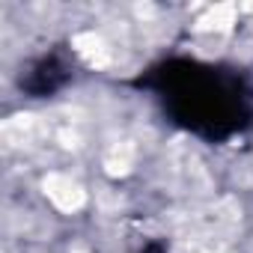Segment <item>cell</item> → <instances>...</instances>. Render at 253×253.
<instances>
[{"label":"cell","instance_id":"2","mask_svg":"<svg viewBox=\"0 0 253 253\" xmlns=\"http://www.w3.org/2000/svg\"><path fill=\"white\" fill-rule=\"evenodd\" d=\"M84 63L69 42H51L24 57L15 72V92L27 101H48L78 84Z\"/></svg>","mask_w":253,"mask_h":253},{"label":"cell","instance_id":"3","mask_svg":"<svg viewBox=\"0 0 253 253\" xmlns=\"http://www.w3.org/2000/svg\"><path fill=\"white\" fill-rule=\"evenodd\" d=\"M131 253H170V247L164 244V241H158V238H152V241H143L137 250H131Z\"/></svg>","mask_w":253,"mask_h":253},{"label":"cell","instance_id":"1","mask_svg":"<svg viewBox=\"0 0 253 253\" xmlns=\"http://www.w3.org/2000/svg\"><path fill=\"white\" fill-rule=\"evenodd\" d=\"M182 134L226 146L253 131V72L232 60L170 51L125 81Z\"/></svg>","mask_w":253,"mask_h":253}]
</instances>
